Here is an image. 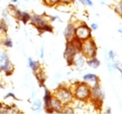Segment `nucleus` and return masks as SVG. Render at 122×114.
Returning <instances> with one entry per match:
<instances>
[{
	"instance_id": "7",
	"label": "nucleus",
	"mask_w": 122,
	"mask_h": 114,
	"mask_svg": "<svg viewBox=\"0 0 122 114\" xmlns=\"http://www.w3.org/2000/svg\"><path fill=\"white\" fill-rule=\"evenodd\" d=\"M105 99V92L100 87L99 81L96 82L91 85V99L95 102L101 103Z\"/></svg>"
},
{
	"instance_id": "9",
	"label": "nucleus",
	"mask_w": 122,
	"mask_h": 114,
	"mask_svg": "<svg viewBox=\"0 0 122 114\" xmlns=\"http://www.w3.org/2000/svg\"><path fill=\"white\" fill-rule=\"evenodd\" d=\"M75 27H76V25L72 23H69L66 27V29L64 30V36L66 39V42L71 41L74 38V36H75Z\"/></svg>"
},
{
	"instance_id": "16",
	"label": "nucleus",
	"mask_w": 122,
	"mask_h": 114,
	"mask_svg": "<svg viewBox=\"0 0 122 114\" xmlns=\"http://www.w3.org/2000/svg\"><path fill=\"white\" fill-rule=\"evenodd\" d=\"M28 66L32 70L33 72H36L38 70L40 69V64H39V62L33 60L32 58H30V57L28 58Z\"/></svg>"
},
{
	"instance_id": "29",
	"label": "nucleus",
	"mask_w": 122,
	"mask_h": 114,
	"mask_svg": "<svg viewBox=\"0 0 122 114\" xmlns=\"http://www.w3.org/2000/svg\"><path fill=\"white\" fill-rule=\"evenodd\" d=\"M13 98V99H17V98H16V96H15V94L13 93V92H9V93L7 94V95H5V97H4V99H8V98Z\"/></svg>"
},
{
	"instance_id": "24",
	"label": "nucleus",
	"mask_w": 122,
	"mask_h": 114,
	"mask_svg": "<svg viewBox=\"0 0 122 114\" xmlns=\"http://www.w3.org/2000/svg\"><path fill=\"white\" fill-rule=\"evenodd\" d=\"M0 31L3 33L7 31V24L5 23V20H0Z\"/></svg>"
},
{
	"instance_id": "4",
	"label": "nucleus",
	"mask_w": 122,
	"mask_h": 114,
	"mask_svg": "<svg viewBox=\"0 0 122 114\" xmlns=\"http://www.w3.org/2000/svg\"><path fill=\"white\" fill-rule=\"evenodd\" d=\"M75 37L83 42L92 38V30L86 23H81L75 27Z\"/></svg>"
},
{
	"instance_id": "19",
	"label": "nucleus",
	"mask_w": 122,
	"mask_h": 114,
	"mask_svg": "<svg viewBox=\"0 0 122 114\" xmlns=\"http://www.w3.org/2000/svg\"><path fill=\"white\" fill-rule=\"evenodd\" d=\"M13 112V109L11 107H9L7 105H5V104H0V113H12Z\"/></svg>"
},
{
	"instance_id": "10",
	"label": "nucleus",
	"mask_w": 122,
	"mask_h": 114,
	"mask_svg": "<svg viewBox=\"0 0 122 114\" xmlns=\"http://www.w3.org/2000/svg\"><path fill=\"white\" fill-rule=\"evenodd\" d=\"M86 58H85V56L81 53V52H78L73 58L72 65L75 66L77 69L81 68V67L84 66L85 63H86Z\"/></svg>"
},
{
	"instance_id": "20",
	"label": "nucleus",
	"mask_w": 122,
	"mask_h": 114,
	"mask_svg": "<svg viewBox=\"0 0 122 114\" xmlns=\"http://www.w3.org/2000/svg\"><path fill=\"white\" fill-rule=\"evenodd\" d=\"M113 9H114L115 12L117 13L118 15L122 18V1H120V3H118L117 5L114 6Z\"/></svg>"
},
{
	"instance_id": "32",
	"label": "nucleus",
	"mask_w": 122,
	"mask_h": 114,
	"mask_svg": "<svg viewBox=\"0 0 122 114\" xmlns=\"http://www.w3.org/2000/svg\"><path fill=\"white\" fill-rule=\"evenodd\" d=\"M106 113L107 114H111L112 113V108L111 107H108L107 109V111H106Z\"/></svg>"
},
{
	"instance_id": "21",
	"label": "nucleus",
	"mask_w": 122,
	"mask_h": 114,
	"mask_svg": "<svg viewBox=\"0 0 122 114\" xmlns=\"http://www.w3.org/2000/svg\"><path fill=\"white\" fill-rule=\"evenodd\" d=\"M74 110L72 107L71 106H69V104L68 105H65L63 108V110H62V112L61 113H70V114H72L74 113Z\"/></svg>"
},
{
	"instance_id": "3",
	"label": "nucleus",
	"mask_w": 122,
	"mask_h": 114,
	"mask_svg": "<svg viewBox=\"0 0 122 114\" xmlns=\"http://www.w3.org/2000/svg\"><path fill=\"white\" fill-rule=\"evenodd\" d=\"M97 51H98L97 45L95 43V41L92 38L82 42L81 51L80 52L84 55L86 58L95 57L97 55Z\"/></svg>"
},
{
	"instance_id": "23",
	"label": "nucleus",
	"mask_w": 122,
	"mask_h": 114,
	"mask_svg": "<svg viewBox=\"0 0 122 114\" xmlns=\"http://www.w3.org/2000/svg\"><path fill=\"white\" fill-rule=\"evenodd\" d=\"M43 1L50 6H54V5H59V3H61V0H43Z\"/></svg>"
},
{
	"instance_id": "22",
	"label": "nucleus",
	"mask_w": 122,
	"mask_h": 114,
	"mask_svg": "<svg viewBox=\"0 0 122 114\" xmlns=\"http://www.w3.org/2000/svg\"><path fill=\"white\" fill-rule=\"evenodd\" d=\"M3 44H4V45H5V47H8V48H10V47H12V45H13L12 40H11L10 38H5Z\"/></svg>"
},
{
	"instance_id": "1",
	"label": "nucleus",
	"mask_w": 122,
	"mask_h": 114,
	"mask_svg": "<svg viewBox=\"0 0 122 114\" xmlns=\"http://www.w3.org/2000/svg\"><path fill=\"white\" fill-rule=\"evenodd\" d=\"M74 99L79 101L86 102L91 99V85L86 82H79L72 90Z\"/></svg>"
},
{
	"instance_id": "33",
	"label": "nucleus",
	"mask_w": 122,
	"mask_h": 114,
	"mask_svg": "<svg viewBox=\"0 0 122 114\" xmlns=\"http://www.w3.org/2000/svg\"><path fill=\"white\" fill-rule=\"evenodd\" d=\"M118 31H119V32L122 35V29H118Z\"/></svg>"
},
{
	"instance_id": "17",
	"label": "nucleus",
	"mask_w": 122,
	"mask_h": 114,
	"mask_svg": "<svg viewBox=\"0 0 122 114\" xmlns=\"http://www.w3.org/2000/svg\"><path fill=\"white\" fill-rule=\"evenodd\" d=\"M36 73V78L38 79V83H39V85L40 86H44V84H45V81H46V76L40 69L38 70V71L35 72Z\"/></svg>"
},
{
	"instance_id": "6",
	"label": "nucleus",
	"mask_w": 122,
	"mask_h": 114,
	"mask_svg": "<svg viewBox=\"0 0 122 114\" xmlns=\"http://www.w3.org/2000/svg\"><path fill=\"white\" fill-rule=\"evenodd\" d=\"M78 52H79V51L77 50V48L75 47V45L72 44L71 41L66 42V46L65 52H64V57L66 58L68 65H72L73 58Z\"/></svg>"
},
{
	"instance_id": "8",
	"label": "nucleus",
	"mask_w": 122,
	"mask_h": 114,
	"mask_svg": "<svg viewBox=\"0 0 122 114\" xmlns=\"http://www.w3.org/2000/svg\"><path fill=\"white\" fill-rule=\"evenodd\" d=\"M30 21H31V23L35 25V27L38 29L39 31H41L44 26L48 24L47 21L46 20V18H44L43 16H40V15L31 16V17H30Z\"/></svg>"
},
{
	"instance_id": "14",
	"label": "nucleus",
	"mask_w": 122,
	"mask_h": 114,
	"mask_svg": "<svg viewBox=\"0 0 122 114\" xmlns=\"http://www.w3.org/2000/svg\"><path fill=\"white\" fill-rule=\"evenodd\" d=\"M86 63L89 67L92 69H97L99 68L100 65V61L99 60V58H97L96 56L92 57V58H89L86 59Z\"/></svg>"
},
{
	"instance_id": "27",
	"label": "nucleus",
	"mask_w": 122,
	"mask_h": 114,
	"mask_svg": "<svg viewBox=\"0 0 122 114\" xmlns=\"http://www.w3.org/2000/svg\"><path fill=\"white\" fill-rule=\"evenodd\" d=\"M79 2L81 3L82 5H88V6H93V3L92 0H79Z\"/></svg>"
},
{
	"instance_id": "2",
	"label": "nucleus",
	"mask_w": 122,
	"mask_h": 114,
	"mask_svg": "<svg viewBox=\"0 0 122 114\" xmlns=\"http://www.w3.org/2000/svg\"><path fill=\"white\" fill-rule=\"evenodd\" d=\"M53 96L59 99L64 106L71 104L74 99L73 92L71 91V89L68 88V87H65V86L58 87L54 91Z\"/></svg>"
},
{
	"instance_id": "5",
	"label": "nucleus",
	"mask_w": 122,
	"mask_h": 114,
	"mask_svg": "<svg viewBox=\"0 0 122 114\" xmlns=\"http://www.w3.org/2000/svg\"><path fill=\"white\" fill-rule=\"evenodd\" d=\"M14 67L10 63L6 51H0V71H4L6 75H10L13 72Z\"/></svg>"
},
{
	"instance_id": "34",
	"label": "nucleus",
	"mask_w": 122,
	"mask_h": 114,
	"mask_svg": "<svg viewBox=\"0 0 122 114\" xmlns=\"http://www.w3.org/2000/svg\"><path fill=\"white\" fill-rule=\"evenodd\" d=\"M17 1H18V0H12L11 2H12V3H16V2H17Z\"/></svg>"
},
{
	"instance_id": "11",
	"label": "nucleus",
	"mask_w": 122,
	"mask_h": 114,
	"mask_svg": "<svg viewBox=\"0 0 122 114\" xmlns=\"http://www.w3.org/2000/svg\"><path fill=\"white\" fill-rule=\"evenodd\" d=\"M44 88H45V94H44L43 101L44 105H45V109H46L48 107H51V99L53 97V94L51 93V91L50 90H48L45 85H44Z\"/></svg>"
},
{
	"instance_id": "26",
	"label": "nucleus",
	"mask_w": 122,
	"mask_h": 114,
	"mask_svg": "<svg viewBox=\"0 0 122 114\" xmlns=\"http://www.w3.org/2000/svg\"><path fill=\"white\" fill-rule=\"evenodd\" d=\"M41 31H46V32H52L53 31V27L51 25H49V24H47V25H46L44 26L43 29H42V30Z\"/></svg>"
},
{
	"instance_id": "18",
	"label": "nucleus",
	"mask_w": 122,
	"mask_h": 114,
	"mask_svg": "<svg viewBox=\"0 0 122 114\" xmlns=\"http://www.w3.org/2000/svg\"><path fill=\"white\" fill-rule=\"evenodd\" d=\"M42 109V101L40 99H36L32 103V111L33 112H40Z\"/></svg>"
},
{
	"instance_id": "28",
	"label": "nucleus",
	"mask_w": 122,
	"mask_h": 114,
	"mask_svg": "<svg viewBox=\"0 0 122 114\" xmlns=\"http://www.w3.org/2000/svg\"><path fill=\"white\" fill-rule=\"evenodd\" d=\"M90 28H91L92 30H98V28H99V25L96 23H92V24H91Z\"/></svg>"
},
{
	"instance_id": "12",
	"label": "nucleus",
	"mask_w": 122,
	"mask_h": 114,
	"mask_svg": "<svg viewBox=\"0 0 122 114\" xmlns=\"http://www.w3.org/2000/svg\"><path fill=\"white\" fill-rule=\"evenodd\" d=\"M15 12V17L18 18V20L22 21L23 23H27L28 21L30 20V16L29 13L25 12V11H21L19 10H14Z\"/></svg>"
},
{
	"instance_id": "31",
	"label": "nucleus",
	"mask_w": 122,
	"mask_h": 114,
	"mask_svg": "<svg viewBox=\"0 0 122 114\" xmlns=\"http://www.w3.org/2000/svg\"><path fill=\"white\" fill-rule=\"evenodd\" d=\"M44 51H45V50H44V46H42L40 50V55H39L41 58H44Z\"/></svg>"
},
{
	"instance_id": "15",
	"label": "nucleus",
	"mask_w": 122,
	"mask_h": 114,
	"mask_svg": "<svg viewBox=\"0 0 122 114\" xmlns=\"http://www.w3.org/2000/svg\"><path fill=\"white\" fill-rule=\"evenodd\" d=\"M83 80H84L85 82H86V83H92V84H94V83H96V82L99 81V77L97 76L96 74L94 73H86L85 74L84 76H83Z\"/></svg>"
},
{
	"instance_id": "13",
	"label": "nucleus",
	"mask_w": 122,
	"mask_h": 114,
	"mask_svg": "<svg viewBox=\"0 0 122 114\" xmlns=\"http://www.w3.org/2000/svg\"><path fill=\"white\" fill-rule=\"evenodd\" d=\"M51 107L52 108V110L54 111V112H57V113H61L62 112V110L64 108V105L61 104V102L59 101V99H56L55 97H52L51 102Z\"/></svg>"
},
{
	"instance_id": "30",
	"label": "nucleus",
	"mask_w": 122,
	"mask_h": 114,
	"mask_svg": "<svg viewBox=\"0 0 122 114\" xmlns=\"http://www.w3.org/2000/svg\"><path fill=\"white\" fill-rule=\"evenodd\" d=\"M73 1H74V0H61V3L66 4V5H68V4H71V3H72Z\"/></svg>"
},
{
	"instance_id": "25",
	"label": "nucleus",
	"mask_w": 122,
	"mask_h": 114,
	"mask_svg": "<svg viewBox=\"0 0 122 114\" xmlns=\"http://www.w3.org/2000/svg\"><path fill=\"white\" fill-rule=\"evenodd\" d=\"M107 56H108V58H109V59L111 61H114V59H115V57H116V52H115V51H113V50H110L108 52H107Z\"/></svg>"
}]
</instances>
